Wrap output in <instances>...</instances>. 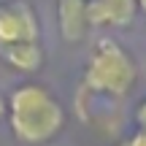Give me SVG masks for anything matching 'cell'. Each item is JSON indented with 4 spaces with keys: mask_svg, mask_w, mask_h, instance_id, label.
Wrapping results in <instances>:
<instances>
[{
    "mask_svg": "<svg viewBox=\"0 0 146 146\" xmlns=\"http://www.w3.org/2000/svg\"><path fill=\"white\" fill-rule=\"evenodd\" d=\"M138 81V68L127 49L114 38H98L89 52L87 68H84L81 78V92L103 95V98L122 100L133 92Z\"/></svg>",
    "mask_w": 146,
    "mask_h": 146,
    "instance_id": "obj_2",
    "label": "cell"
},
{
    "mask_svg": "<svg viewBox=\"0 0 146 146\" xmlns=\"http://www.w3.org/2000/svg\"><path fill=\"white\" fill-rule=\"evenodd\" d=\"M135 8H138V11H143V14H146V0H135Z\"/></svg>",
    "mask_w": 146,
    "mask_h": 146,
    "instance_id": "obj_9",
    "label": "cell"
},
{
    "mask_svg": "<svg viewBox=\"0 0 146 146\" xmlns=\"http://www.w3.org/2000/svg\"><path fill=\"white\" fill-rule=\"evenodd\" d=\"M41 38L35 8L27 0H8L0 3V49L11 43H25Z\"/></svg>",
    "mask_w": 146,
    "mask_h": 146,
    "instance_id": "obj_3",
    "label": "cell"
},
{
    "mask_svg": "<svg viewBox=\"0 0 146 146\" xmlns=\"http://www.w3.org/2000/svg\"><path fill=\"white\" fill-rule=\"evenodd\" d=\"M0 60L16 73H38L43 68V49L41 41H25V43H11L0 49Z\"/></svg>",
    "mask_w": 146,
    "mask_h": 146,
    "instance_id": "obj_6",
    "label": "cell"
},
{
    "mask_svg": "<svg viewBox=\"0 0 146 146\" xmlns=\"http://www.w3.org/2000/svg\"><path fill=\"white\" fill-rule=\"evenodd\" d=\"M119 146H146V100H141L135 108V130Z\"/></svg>",
    "mask_w": 146,
    "mask_h": 146,
    "instance_id": "obj_7",
    "label": "cell"
},
{
    "mask_svg": "<svg viewBox=\"0 0 146 146\" xmlns=\"http://www.w3.org/2000/svg\"><path fill=\"white\" fill-rule=\"evenodd\" d=\"M5 111H8V100H5V95L0 92V119H5Z\"/></svg>",
    "mask_w": 146,
    "mask_h": 146,
    "instance_id": "obj_8",
    "label": "cell"
},
{
    "mask_svg": "<svg viewBox=\"0 0 146 146\" xmlns=\"http://www.w3.org/2000/svg\"><path fill=\"white\" fill-rule=\"evenodd\" d=\"M8 125L16 141L27 146H41L57 138L65 127V108L46 87L35 81H25L8 95Z\"/></svg>",
    "mask_w": 146,
    "mask_h": 146,
    "instance_id": "obj_1",
    "label": "cell"
},
{
    "mask_svg": "<svg viewBox=\"0 0 146 146\" xmlns=\"http://www.w3.org/2000/svg\"><path fill=\"white\" fill-rule=\"evenodd\" d=\"M57 27L68 43L84 41V35L89 33L87 0H57Z\"/></svg>",
    "mask_w": 146,
    "mask_h": 146,
    "instance_id": "obj_5",
    "label": "cell"
},
{
    "mask_svg": "<svg viewBox=\"0 0 146 146\" xmlns=\"http://www.w3.org/2000/svg\"><path fill=\"white\" fill-rule=\"evenodd\" d=\"M135 11V0H87L89 27H127Z\"/></svg>",
    "mask_w": 146,
    "mask_h": 146,
    "instance_id": "obj_4",
    "label": "cell"
}]
</instances>
